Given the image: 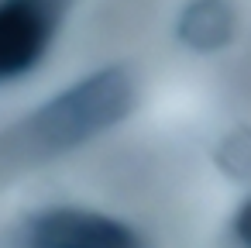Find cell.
Wrapping results in <instances>:
<instances>
[{
    "label": "cell",
    "instance_id": "obj_4",
    "mask_svg": "<svg viewBox=\"0 0 251 248\" xmlns=\"http://www.w3.org/2000/svg\"><path fill=\"white\" fill-rule=\"evenodd\" d=\"M237 35V14L230 0H186L176 14V38L200 55L224 52Z\"/></svg>",
    "mask_w": 251,
    "mask_h": 248
},
{
    "label": "cell",
    "instance_id": "obj_5",
    "mask_svg": "<svg viewBox=\"0 0 251 248\" xmlns=\"http://www.w3.org/2000/svg\"><path fill=\"white\" fill-rule=\"evenodd\" d=\"M213 165L230 183H251V128L248 124H237L217 138Z\"/></svg>",
    "mask_w": 251,
    "mask_h": 248
},
{
    "label": "cell",
    "instance_id": "obj_1",
    "mask_svg": "<svg viewBox=\"0 0 251 248\" xmlns=\"http://www.w3.org/2000/svg\"><path fill=\"white\" fill-rule=\"evenodd\" d=\"M134 104H138L134 76L124 66H107L38 104L21 121V131L28 135L38 159H49L59 152H73L93 141L97 135L117 128L134 110Z\"/></svg>",
    "mask_w": 251,
    "mask_h": 248
},
{
    "label": "cell",
    "instance_id": "obj_6",
    "mask_svg": "<svg viewBox=\"0 0 251 248\" xmlns=\"http://www.w3.org/2000/svg\"><path fill=\"white\" fill-rule=\"evenodd\" d=\"M230 234H234V241H237L241 248H251V196H244L241 207L234 210V217H230Z\"/></svg>",
    "mask_w": 251,
    "mask_h": 248
},
{
    "label": "cell",
    "instance_id": "obj_3",
    "mask_svg": "<svg viewBox=\"0 0 251 248\" xmlns=\"http://www.w3.org/2000/svg\"><path fill=\"white\" fill-rule=\"evenodd\" d=\"M25 248H148L127 220L90 207H45L25 220Z\"/></svg>",
    "mask_w": 251,
    "mask_h": 248
},
{
    "label": "cell",
    "instance_id": "obj_2",
    "mask_svg": "<svg viewBox=\"0 0 251 248\" xmlns=\"http://www.w3.org/2000/svg\"><path fill=\"white\" fill-rule=\"evenodd\" d=\"M66 7L69 0H0V86L42 66Z\"/></svg>",
    "mask_w": 251,
    "mask_h": 248
}]
</instances>
